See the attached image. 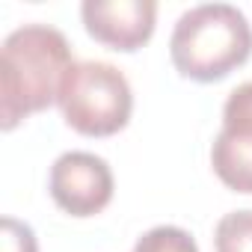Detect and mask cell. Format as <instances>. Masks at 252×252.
Here are the masks:
<instances>
[{"instance_id": "6da1fadb", "label": "cell", "mask_w": 252, "mask_h": 252, "mask_svg": "<svg viewBox=\"0 0 252 252\" xmlns=\"http://www.w3.org/2000/svg\"><path fill=\"white\" fill-rule=\"evenodd\" d=\"M74 65L68 39L48 24H24L0 48V125L12 131L60 98L65 71Z\"/></svg>"}, {"instance_id": "7a4b0ae2", "label": "cell", "mask_w": 252, "mask_h": 252, "mask_svg": "<svg viewBox=\"0 0 252 252\" xmlns=\"http://www.w3.org/2000/svg\"><path fill=\"white\" fill-rule=\"evenodd\" d=\"M252 54V27L231 3H199L187 9L169 39V57L178 74L214 83L240 68Z\"/></svg>"}, {"instance_id": "3957f363", "label": "cell", "mask_w": 252, "mask_h": 252, "mask_svg": "<svg viewBox=\"0 0 252 252\" xmlns=\"http://www.w3.org/2000/svg\"><path fill=\"white\" fill-rule=\"evenodd\" d=\"M68 128L83 137H113L131 122L134 92L116 65L101 60L74 63L60 86L57 98Z\"/></svg>"}, {"instance_id": "277c9868", "label": "cell", "mask_w": 252, "mask_h": 252, "mask_svg": "<svg viewBox=\"0 0 252 252\" xmlns=\"http://www.w3.org/2000/svg\"><path fill=\"white\" fill-rule=\"evenodd\" d=\"M51 199L71 217H95L113 199V169L92 152H65L48 175Z\"/></svg>"}, {"instance_id": "5b68a950", "label": "cell", "mask_w": 252, "mask_h": 252, "mask_svg": "<svg viewBox=\"0 0 252 252\" xmlns=\"http://www.w3.org/2000/svg\"><path fill=\"white\" fill-rule=\"evenodd\" d=\"M217 178L234 193H252V80L234 86L222 107V131L211 146Z\"/></svg>"}, {"instance_id": "8992f818", "label": "cell", "mask_w": 252, "mask_h": 252, "mask_svg": "<svg viewBox=\"0 0 252 252\" xmlns=\"http://www.w3.org/2000/svg\"><path fill=\"white\" fill-rule=\"evenodd\" d=\"M86 33L113 51H140L158 21L155 0H86L80 6Z\"/></svg>"}, {"instance_id": "52a82bcc", "label": "cell", "mask_w": 252, "mask_h": 252, "mask_svg": "<svg viewBox=\"0 0 252 252\" xmlns=\"http://www.w3.org/2000/svg\"><path fill=\"white\" fill-rule=\"evenodd\" d=\"M214 246L217 252H252V208L225 214L217 222Z\"/></svg>"}, {"instance_id": "ba28073f", "label": "cell", "mask_w": 252, "mask_h": 252, "mask_svg": "<svg viewBox=\"0 0 252 252\" xmlns=\"http://www.w3.org/2000/svg\"><path fill=\"white\" fill-rule=\"evenodd\" d=\"M131 252H199V246L190 231L178 225H155L143 237H137Z\"/></svg>"}, {"instance_id": "9c48e42d", "label": "cell", "mask_w": 252, "mask_h": 252, "mask_svg": "<svg viewBox=\"0 0 252 252\" xmlns=\"http://www.w3.org/2000/svg\"><path fill=\"white\" fill-rule=\"evenodd\" d=\"M0 252H39V240L33 234V228L15 217H3L0 222Z\"/></svg>"}]
</instances>
